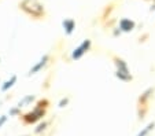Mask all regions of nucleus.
I'll return each instance as SVG.
<instances>
[{"label":"nucleus","mask_w":155,"mask_h":136,"mask_svg":"<svg viewBox=\"0 0 155 136\" xmlns=\"http://www.w3.org/2000/svg\"><path fill=\"white\" fill-rule=\"evenodd\" d=\"M6 121V117H2V120H0V127H2V125H3V122Z\"/></svg>","instance_id":"obj_7"},{"label":"nucleus","mask_w":155,"mask_h":136,"mask_svg":"<svg viewBox=\"0 0 155 136\" xmlns=\"http://www.w3.org/2000/svg\"><path fill=\"white\" fill-rule=\"evenodd\" d=\"M45 61H47V56H44V59H43V61H41V62H40V63H38V65H37V66H36V68H35V69H33V70H32V71H30V73H35V71H37V70H38V69H40V68H41V66H43V65H44V63H45Z\"/></svg>","instance_id":"obj_4"},{"label":"nucleus","mask_w":155,"mask_h":136,"mask_svg":"<svg viewBox=\"0 0 155 136\" xmlns=\"http://www.w3.org/2000/svg\"><path fill=\"white\" fill-rule=\"evenodd\" d=\"M121 28H122L124 30H130L132 28H133V22H130V21H122V22H121Z\"/></svg>","instance_id":"obj_2"},{"label":"nucleus","mask_w":155,"mask_h":136,"mask_svg":"<svg viewBox=\"0 0 155 136\" xmlns=\"http://www.w3.org/2000/svg\"><path fill=\"white\" fill-rule=\"evenodd\" d=\"M63 26L66 28L68 33H70L71 30H73V21H66V22H63Z\"/></svg>","instance_id":"obj_3"},{"label":"nucleus","mask_w":155,"mask_h":136,"mask_svg":"<svg viewBox=\"0 0 155 136\" xmlns=\"http://www.w3.org/2000/svg\"><path fill=\"white\" fill-rule=\"evenodd\" d=\"M151 127H152V125H150V127H147V129H144V132H143V133H140V135H139V136H144V135H146V133L150 131V128H151Z\"/></svg>","instance_id":"obj_6"},{"label":"nucleus","mask_w":155,"mask_h":136,"mask_svg":"<svg viewBox=\"0 0 155 136\" xmlns=\"http://www.w3.org/2000/svg\"><path fill=\"white\" fill-rule=\"evenodd\" d=\"M88 45H89V41H85L84 44L81 45V47H80V48H77V50H76V52L73 54V58H80V56H81V54L84 52L85 47H88Z\"/></svg>","instance_id":"obj_1"},{"label":"nucleus","mask_w":155,"mask_h":136,"mask_svg":"<svg viewBox=\"0 0 155 136\" xmlns=\"http://www.w3.org/2000/svg\"><path fill=\"white\" fill-rule=\"evenodd\" d=\"M15 80H17V77H12V78H11V81H7V83H6V85L3 87V91H6V89L8 88V87H11V85H12V83H15Z\"/></svg>","instance_id":"obj_5"}]
</instances>
